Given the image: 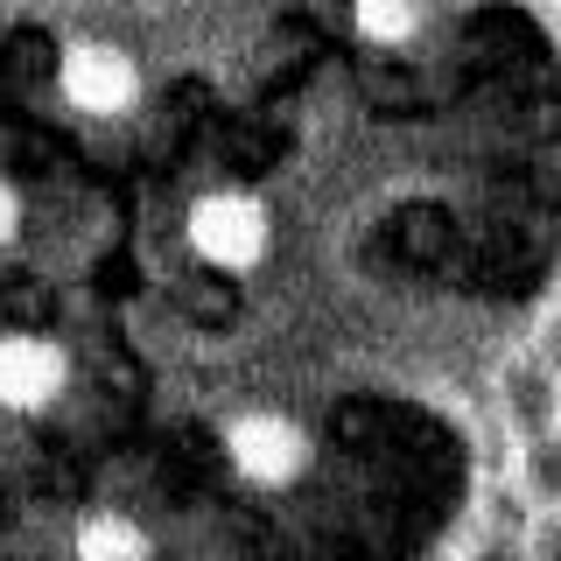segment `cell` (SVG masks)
Instances as JSON below:
<instances>
[{"label":"cell","instance_id":"3957f363","mask_svg":"<svg viewBox=\"0 0 561 561\" xmlns=\"http://www.w3.org/2000/svg\"><path fill=\"white\" fill-rule=\"evenodd\" d=\"M463 561H534V548H526V534H499V526H478V534L463 540Z\"/></svg>","mask_w":561,"mask_h":561},{"label":"cell","instance_id":"5b68a950","mask_svg":"<svg viewBox=\"0 0 561 561\" xmlns=\"http://www.w3.org/2000/svg\"><path fill=\"white\" fill-rule=\"evenodd\" d=\"M526 548H534V561H561V513H540L534 534H526Z\"/></svg>","mask_w":561,"mask_h":561},{"label":"cell","instance_id":"7a4b0ae2","mask_svg":"<svg viewBox=\"0 0 561 561\" xmlns=\"http://www.w3.org/2000/svg\"><path fill=\"white\" fill-rule=\"evenodd\" d=\"M513 484L534 513H561V428L513 449Z\"/></svg>","mask_w":561,"mask_h":561},{"label":"cell","instance_id":"6da1fadb","mask_svg":"<svg viewBox=\"0 0 561 561\" xmlns=\"http://www.w3.org/2000/svg\"><path fill=\"white\" fill-rule=\"evenodd\" d=\"M491 400H499V421L513 428V443H540V435L561 428V373H548L534 351H519V358L499 365Z\"/></svg>","mask_w":561,"mask_h":561},{"label":"cell","instance_id":"277c9868","mask_svg":"<svg viewBox=\"0 0 561 561\" xmlns=\"http://www.w3.org/2000/svg\"><path fill=\"white\" fill-rule=\"evenodd\" d=\"M526 351H534V358L548 365V373H561V302L534 323V344H526Z\"/></svg>","mask_w":561,"mask_h":561}]
</instances>
